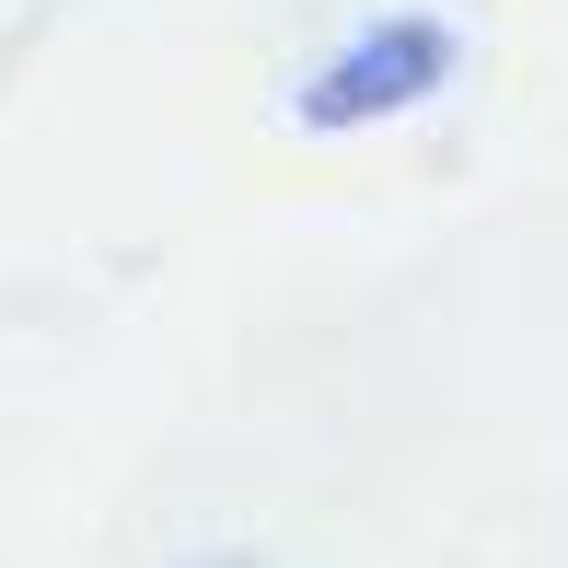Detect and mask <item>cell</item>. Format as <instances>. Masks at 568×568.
Masks as SVG:
<instances>
[{
	"instance_id": "6da1fadb",
	"label": "cell",
	"mask_w": 568,
	"mask_h": 568,
	"mask_svg": "<svg viewBox=\"0 0 568 568\" xmlns=\"http://www.w3.org/2000/svg\"><path fill=\"white\" fill-rule=\"evenodd\" d=\"M186 568H244V557H186Z\"/></svg>"
}]
</instances>
